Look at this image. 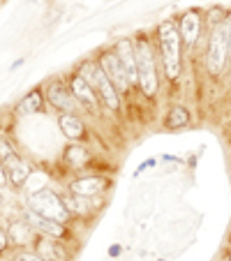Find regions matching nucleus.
Segmentation results:
<instances>
[{
	"mask_svg": "<svg viewBox=\"0 0 231 261\" xmlns=\"http://www.w3.org/2000/svg\"><path fill=\"white\" fill-rule=\"evenodd\" d=\"M181 30L173 21H164L160 23V46H162V63H164V72L169 79H178L181 74Z\"/></svg>",
	"mask_w": 231,
	"mask_h": 261,
	"instance_id": "obj_1",
	"label": "nucleus"
},
{
	"mask_svg": "<svg viewBox=\"0 0 231 261\" xmlns=\"http://www.w3.org/2000/svg\"><path fill=\"white\" fill-rule=\"evenodd\" d=\"M229 51H231V35L226 30L224 21L213 25L211 37H208V54H206V65L211 74H222L229 63Z\"/></svg>",
	"mask_w": 231,
	"mask_h": 261,
	"instance_id": "obj_2",
	"label": "nucleus"
},
{
	"mask_svg": "<svg viewBox=\"0 0 231 261\" xmlns=\"http://www.w3.org/2000/svg\"><path fill=\"white\" fill-rule=\"evenodd\" d=\"M81 76L93 86V90L97 93V97L107 104L111 111L120 107V99H118V93H116V86L111 84V79L107 76V72L102 69V65L97 63H84L81 67Z\"/></svg>",
	"mask_w": 231,
	"mask_h": 261,
	"instance_id": "obj_3",
	"label": "nucleus"
},
{
	"mask_svg": "<svg viewBox=\"0 0 231 261\" xmlns=\"http://www.w3.org/2000/svg\"><path fill=\"white\" fill-rule=\"evenodd\" d=\"M137 49V76H139V86H141L143 95L152 97L158 93V74H155V60H152V51L143 37H139L134 42Z\"/></svg>",
	"mask_w": 231,
	"mask_h": 261,
	"instance_id": "obj_4",
	"label": "nucleus"
},
{
	"mask_svg": "<svg viewBox=\"0 0 231 261\" xmlns=\"http://www.w3.org/2000/svg\"><path fill=\"white\" fill-rule=\"evenodd\" d=\"M30 208L35 213H40V215L58 220V222H67V217H69L65 201L60 197H56L51 190H40V192L30 194Z\"/></svg>",
	"mask_w": 231,
	"mask_h": 261,
	"instance_id": "obj_5",
	"label": "nucleus"
},
{
	"mask_svg": "<svg viewBox=\"0 0 231 261\" xmlns=\"http://www.w3.org/2000/svg\"><path fill=\"white\" fill-rule=\"evenodd\" d=\"M99 65H102V69L107 72L109 79H111V84L116 86V90L132 88V84H130V76H127V69L123 67L120 58L116 56V51H107V54L99 58Z\"/></svg>",
	"mask_w": 231,
	"mask_h": 261,
	"instance_id": "obj_6",
	"label": "nucleus"
},
{
	"mask_svg": "<svg viewBox=\"0 0 231 261\" xmlns=\"http://www.w3.org/2000/svg\"><path fill=\"white\" fill-rule=\"evenodd\" d=\"M46 97H49L51 107H56L58 111H65V114H74V111H76V97H74L72 88L67 90L60 81H56V84L49 86Z\"/></svg>",
	"mask_w": 231,
	"mask_h": 261,
	"instance_id": "obj_7",
	"label": "nucleus"
},
{
	"mask_svg": "<svg viewBox=\"0 0 231 261\" xmlns=\"http://www.w3.org/2000/svg\"><path fill=\"white\" fill-rule=\"evenodd\" d=\"M178 30H181V37L183 42H185L187 49H192V46L197 44V40L201 37V16H199V12H185V14L181 16V25H178Z\"/></svg>",
	"mask_w": 231,
	"mask_h": 261,
	"instance_id": "obj_8",
	"label": "nucleus"
},
{
	"mask_svg": "<svg viewBox=\"0 0 231 261\" xmlns=\"http://www.w3.org/2000/svg\"><path fill=\"white\" fill-rule=\"evenodd\" d=\"M116 56L120 58L123 67L127 69V76H130V84H139V76H137V49L130 40H120L116 44Z\"/></svg>",
	"mask_w": 231,
	"mask_h": 261,
	"instance_id": "obj_9",
	"label": "nucleus"
},
{
	"mask_svg": "<svg viewBox=\"0 0 231 261\" xmlns=\"http://www.w3.org/2000/svg\"><path fill=\"white\" fill-rule=\"evenodd\" d=\"M25 220H28L35 229H40V231H44L46 236H54V238H63V236H65V227H63V222L51 220V217L40 215V213H35L33 208H28V213H25Z\"/></svg>",
	"mask_w": 231,
	"mask_h": 261,
	"instance_id": "obj_10",
	"label": "nucleus"
},
{
	"mask_svg": "<svg viewBox=\"0 0 231 261\" xmlns=\"http://www.w3.org/2000/svg\"><path fill=\"white\" fill-rule=\"evenodd\" d=\"M72 93H74V97L84 104V107H88V109H93V111H95L99 97H97V93L93 90V86H90L88 81L81 76V74L72 76Z\"/></svg>",
	"mask_w": 231,
	"mask_h": 261,
	"instance_id": "obj_11",
	"label": "nucleus"
},
{
	"mask_svg": "<svg viewBox=\"0 0 231 261\" xmlns=\"http://www.w3.org/2000/svg\"><path fill=\"white\" fill-rule=\"evenodd\" d=\"M107 182L102 178H81V180H74L72 182V194L76 197H97V194L104 192Z\"/></svg>",
	"mask_w": 231,
	"mask_h": 261,
	"instance_id": "obj_12",
	"label": "nucleus"
},
{
	"mask_svg": "<svg viewBox=\"0 0 231 261\" xmlns=\"http://www.w3.org/2000/svg\"><path fill=\"white\" fill-rule=\"evenodd\" d=\"M58 125H60V129H63L65 137L74 139V141H79V139H84V134H86L84 123H81V120L76 118L74 114H63V116L58 118Z\"/></svg>",
	"mask_w": 231,
	"mask_h": 261,
	"instance_id": "obj_13",
	"label": "nucleus"
},
{
	"mask_svg": "<svg viewBox=\"0 0 231 261\" xmlns=\"http://www.w3.org/2000/svg\"><path fill=\"white\" fill-rule=\"evenodd\" d=\"M37 254L46 261H63L65 252L56 245V241H44V238H37Z\"/></svg>",
	"mask_w": 231,
	"mask_h": 261,
	"instance_id": "obj_14",
	"label": "nucleus"
},
{
	"mask_svg": "<svg viewBox=\"0 0 231 261\" xmlns=\"http://www.w3.org/2000/svg\"><path fill=\"white\" fill-rule=\"evenodd\" d=\"M187 123H190V114H187L185 107H173L167 114V118H164V125H167L169 129H181V127H185Z\"/></svg>",
	"mask_w": 231,
	"mask_h": 261,
	"instance_id": "obj_15",
	"label": "nucleus"
},
{
	"mask_svg": "<svg viewBox=\"0 0 231 261\" xmlns=\"http://www.w3.org/2000/svg\"><path fill=\"white\" fill-rule=\"evenodd\" d=\"M7 236H10V241L14 243V245H25V243H30V227L25 224V222H12L10 224V231H7Z\"/></svg>",
	"mask_w": 231,
	"mask_h": 261,
	"instance_id": "obj_16",
	"label": "nucleus"
},
{
	"mask_svg": "<svg viewBox=\"0 0 231 261\" xmlns=\"http://www.w3.org/2000/svg\"><path fill=\"white\" fill-rule=\"evenodd\" d=\"M42 109V93L40 90H33L30 95H25L23 99L19 102V111L21 114H35Z\"/></svg>",
	"mask_w": 231,
	"mask_h": 261,
	"instance_id": "obj_17",
	"label": "nucleus"
},
{
	"mask_svg": "<svg viewBox=\"0 0 231 261\" xmlns=\"http://www.w3.org/2000/svg\"><path fill=\"white\" fill-rule=\"evenodd\" d=\"M28 176H30V169H28V164H25V162H19L14 169H10V171H7V178L12 180V185H25Z\"/></svg>",
	"mask_w": 231,
	"mask_h": 261,
	"instance_id": "obj_18",
	"label": "nucleus"
},
{
	"mask_svg": "<svg viewBox=\"0 0 231 261\" xmlns=\"http://www.w3.org/2000/svg\"><path fill=\"white\" fill-rule=\"evenodd\" d=\"M67 160H72L74 167H76V164H81L84 160H88V153H86L84 148H69V150H67Z\"/></svg>",
	"mask_w": 231,
	"mask_h": 261,
	"instance_id": "obj_19",
	"label": "nucleus"
},
{
	"mask_svg": "<svg viewBox=\"0 0 231 261\" xmlns=\"http://www.w3.org/2000/svg\"><path fill=\"white\" fill-rule=\"evenodd\" d=\"M14 259H16V261H46V259H42L37 252H19Z\"/></svg>",
	"mask_w": 231,
	"mask_h": 261,
	"instance_id": "obj_20",
	"label": "nucleus"
},
{
	"mask_svg": "<svg viewBox=\"0 0 231 261\" xmlns=\"http://www.w3.org/2000/svg\"><path fill=\"white\" fill-rule=\"evenodd\" d=\"M7 243H10V236H7L5 231H0V252L7 247Z\"/></svg>",
	"mask_w": 231,
	"mask_h": 261,
	"instance_id": "obj_21",
	"label": "nucleus"
},
{
	"mask_svg": "<svg viewBox=\"0 0 231 261\" xmlns=\"http://www.w3.org/2000/svg\"><path fill=\"white\" fill-rule=\"evenodd\" d=\"M5 180H7V169L3 167V162H0V185H5Z\"/></svg>",
	"mask_w": 231,
	"mask_h": 261,
	"instance_id": "obj_22",
	"label": "nucleus"
},
{
	"mask_svg": "<svg viewBox=\"0 0 231 261\" xmlns=\"http://www.w3.org/2000/svg\"><path fill=\"white\" fill-rule=\"evenodd\" d=\"M229 60H231V51H229Z\"/></svg>",
	"mask_w": 231,
	"mask_h": 261,
	"instance_id": "obj_23",
	"label": "nucleus"
},
{
	"mask_svg": "<svg viewBox=\"0 0 231 261\" xmlns=\"http://www.w3.org/2000/svg\"><path fill=\"white\" fill-rule=\"evenodd\" d=\"M229 261H231V256H229Z\"/></svg>",
	"mask_w": 231,
	"mask_h": 261,
	"instance_id": "obj_24",
	"label": "nucleus"
}]
</instances>
